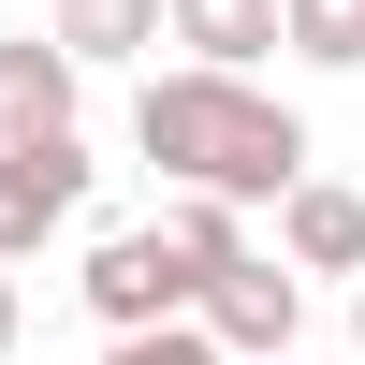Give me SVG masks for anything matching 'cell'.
Returning a JSON list of instances; mask_svg holds the SVG:
<instances>
[{"mask_svg":"<svg viewBox=\"0 0 365 365\" xmlns=\"http://www.w3.org/2000/svg\"><path fill=\"white\" fill-rule=\"evenodd\" d=\"M103 365H234V351H220V322H205V307H175V322H132Z\"/></svg>","mask_w":365,"mask_h":365,"instance_id":"cell-10","label":"cell"},{"mask_svg":"<svg viewBox=\"0 0 365 365\" xmlns=\"http://www.w3.org/2000/svg\"><path fill=\"white\" fill-rule=\"evenodd\" d=\"M205 322H220L234 365H292V336H307V263H292V249L220 263V278H205Z\"/></svg>","mask_w":365,"mask_h":365,"instance_id":"cell-2","label":"cell"},{"mask_svg":"<svg viewBox=\"0 0 365 365\" xmlns=\"http://www.w3.org/2000/svg\"><path fill=\"white\" fill-rule=\"evenodd\" d=\"M73 292H88V307L117 322V336H132V322H175V307H205V263L175 249L161 220H146V234H103V249H88V278H73Z\"/></svg>","mask_w":365,"mask_h":365,"instance_id":"cell-3","label":"cell"},{"mask_svg":"<svg viewBox=\"0 0 365 365\" xmlns=\"http://www.w3.org/2000/svg\"><path fill=\"white\" fill-rule=\"evenodd\" d=\"M175 29V0H58V44L73 58H132V44H161Z\"/></svg>","mask_w":365,"mask_h":365,"instance_id":"cell-8","label":"cell"},{"mask_svg":"<svg viewBox=\"0 0 365 365\" xmlns=\"http://www.w3.org/2000/svg\"><path fill=\"white\" fill-rule=\"evenodd\" d=\"M161 234L205 263V278H220V263H249V220H234V190H175V205H161Z\"/></svg>","mask_w":365,"mask_h":365,"instance_id":"cell-9","label":"cell"},{"mask_svg":"<svg viewBox=\"0 0 365 365\" xmlns=\"http://www.w3.org/2000/svg\"><path fill=\"white\" fill-rule=\"evenodd\" d=\"M278 249L307 263V278H365V190H336V175H292V190H278Z\"/></svg>","mask_w":365,"mask_h":365,"instance_id":"cell-5","label":"cell"},{"mask_svg":"<svg viewBox=\"0 0 365 365\" xmlns=\"http://www.w3.org/2000/svg\"><path fill=\"white\" fill-rule=\"evenodd\" d=\"M0 132H15V103H0Z\"/></svg>","mask_w":365,"mask_h":365,"instance_id":"cell-14","label":"cell"},{"mask_svg":"<svg viewBox=\"0 0 365 365\" xmlns=\"http://www.w3.org/2000/svg\"><path fill=\"white\" fill-rule=\"evenodd\" d=\"M132 146L175 175V190H234V205H278L292 175H307V117H292V103H263V88H249V73H220V58L146 73Z\"/></svg>","mask_w":365,"mask_h":365,"instance_id":"cell-1","label":"cell"},{"mask_svg":"<svg viewBox=\"0 0 365 365\" xmlns=\"http://www.w3.org/2000/svg\"><path fill=\"white\" fill-rule=\"evenodd\" d=\"M0 351H15V263H0Z\"/></svg>","mask_w":365,"mask_h":365,"instance_id":"cell-12","label":"cell"},{"mask_svg":"<svg viewBox=\"0 0 365 365\" xmlns=\"http://www.w3.org/2000/svg\"><path fill=\"white\" fill-rule=\"evenodd\" d=\"M278 15H292V58H322V73L365 58V0H278Z\"/></svg>","mask_w":365,"mask_h":365,"instance_id":"cell-11","label":"cell"},{"mask_svg":"<svg viewBox=\"0 0 365 365\" xmlns=\"http://www.w3.org/2000/svg\"><path fill=\"white\" fill-rule=\"evenodd\" d=\"M175 44L220 58V73H263V58L292 44V15H278V0H175Z\"/></svg>","mask_w":365,"mask_h":365,"instance_id":"cell-6","label":"cell"},{"mask_svg":"<svg viewBox=\"0 0 365 365\" xmlns=\"http://www.w3.org/2000/svg\"><path fill=\"white\" fill-rule=\"evenodd\" d=\"M88 175H103V161H88L73 132H0V263L44 249V234L88 205Z\"/></svg>","mask_w":365,"mask_h":365,"instance_id":"cell-4","label":"cell"},{"mask_svg":"<svg viewBox=\"0 0 365 365\" xmlns=\"http://www.w3.org/2000/svg\"><path fill=\"white\" fill-rule=\"evenodd\" d=\"M73 73H88V58L58 44V29H44V44H0V103H15V132H73Z\"/></svg>","mask_w":365,"mask_h":365,"instance_id":"cell-7","label":"cell"},{"mask_svg":"<svg viewBox=\"0 0 365 365\" xmlns=\"http://www.w3.org/2000/svg\"><path fill=\"white\" fill-rule=\"evenodd\" d=\"M351 351H365V278H351Z\"/></svg>","mask_w":365,"mask_h":365,"instance_id":"cell-13","label":"cell"}]
</instances>
